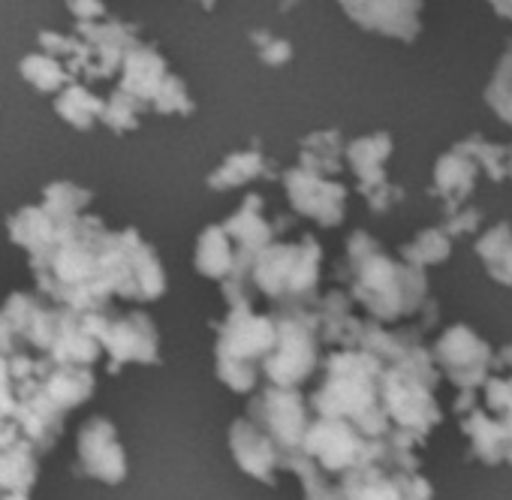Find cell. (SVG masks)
Here are the masks:
<instances>
[{"instance_id": "cell-1", "label": "cell", "mask_w": 512, "mask_h": 500, "mask_svg": "<svg viewBox=\"0 0 512 500\" xmlns=\"http://www.w3.org/2000/svg\"><path fill=\"white\" fill-rule=\"evenodd\" d=\"M55 238L40 257H31L37 290L55 308L97 314L112 308V296L100 284V254L109 226L100 214L52 220Z\"/></svg>"}, {"instance_id": "cell-2", "label": "cell", "mask_w": 512, "mask_h": 500, "mask_svg": "<svg viewBox=\"0 0 512 500\" xmlns=\"http://www.w3.org/2000/svg\"><path fill=\"white\" fill-rule=\"evenodd\" d=\"M320 371L323 380L308 398L311 413L344 419L362 437L383 440L389 434V419L380 410L383 362L362 350H335L320 362Z\"/></svg>"}, {"instance_id": "cell-3", "label": "cell", "mask_w": 512, "mask_h": 500, "mask_svg": "<svg viewBox=\"0 0 512 500\" xmlns=\"http://www.w3.org/2000/svg\"><path fill=\"white\" fill-rule=\"evenodd\" d=\"M323 247L314 235L269 244L250 266L253 293L275 302V311H311L320 290Z\"/></svg>"}, {"instance_id": "cell-4", "label": "cell", "mask_w": 512, "mask_h": 500, "mask_svg": "<svg viewBox=\"0 0 512 500\" xmlns=\"http://www.w3.org/2000/svg\"><path fill=\"white\" fill-rule=\"evenodd\" d=\"M214 329V374L235 395H253L263 383L260 368L275 347L272 314H256L253 308H229Z\"/></svg>"}, {"instance_id": "cell-5", "label": "cell", "mask_w": 512, "mask_h": 500, "mask_svg": "<svg viewBox=\"0 0 512 500\" xmlns=\"http://www.w3.org/2000/svg\"><path fill=\"white\" fill-rule=\"evenodd\" d=\"M100 284L112 299L124 302H157L169 287L157 250L136 226L109 229L100 254Z\"/></svg>"}, {"instance_id": "cell-6", "label": "cell", "mask_w": 512, "mask_h": 500, "mask_svg": "<svg viewBox=\"0 0 512 500\" xmlns=\"http://www.w3.org/2000/svg\"><path fill=\"white\" fill-rule=\"evenodd\" d=\"M275 347L260 377L275 389H299L320 371V335L314 311H272Z\"/></svg>"}, {"instance_id": "cell-7", "label": "cell", "mask_w": 512, "mask_h": 500, "mask_svg": "<svg viewBox=\"0 0 512 500\" xmlns=\"http://www.w3.org/2000/svg\"><path fill=\"white\" fill-rule=\"evenodd\" d=\"M82 326L100 344L109 374H121L124 365H160V332L145 311L106 308L82 314Z\"/></svg>"}, {"instance_id": "cell-8", "label": "cell", "mask_w": 512, "mask_h": 500, "mask_svg": "<svg viewBox=\"0 0 512 500\" xmlns=\"http://www.w3.org/2000/svg\"><path fill=\"white\" fill-rule=\"evenodd\" d=\"M256 428H260L278 449V464L290 461L302 452V440L308 434V425L314 419L308 398L302 389H275L263 386L256 389L247 401V413Z\"/></svg>"}, {"instance_id": "cell-9", "label": "cell", "mask_w": 512, "mask_h": 500, "mask_svg": "<svg viewBox=\"0 0 512 500\" xmlns=\"http://www.w3.org/2000/svg\"><path fill=\"white\" fill-rule=\"evenodd\" d=\"M302 452L323 473L341 479L344 473H350V470H356L362 464H380L386 458V443L362 437L344 419L314 416L311 425H308V434L302 440Z\"/></svg>"}, {"instance_id": "cell-10", "label": "cell", "mask_w": 512, "mask_h": 500, "mask_svg": "<svg viewBox=\"0 0 512 500\" xmlns=\"http://www.w3.org/2000/svg\"><path fill=\"white\" fill-rule=\"evenodd\" d=\"M55 317L58 308L40 293H10L7 302L0 305V356H46L55 338Z\"/></svg>"}, {"instance_id": "cell-11", "label": "cell", "mask_w": 512, "mask_h": 500, "mask_svg": "<svg viewBox=\"0 0 512 500\" xmlns=\"http://www.w3.org/2000/svg\"><path fill=\"white\" fill-rule=\"evenodd\" d=\"M223 232L229 235L235 247V266H232V281L250 284V266L263 254L269 244L278 241V235L287 229V220H272L266 214V199L260 193H247L238 208L220 223Z\"/></svg>"}, {"instance_id": "cell-12", "label": "cell", "mask_w": 512, "mask_h": 500, "mask_svg": "<svg viewBox=\"0 0 512 500\" xmlns=\"http://www.w3.org/2000/svg\"><path fill=\"white\" fill-rule=\"evenodd\" d=\"M76 473L103 485H121L130 473L127 449L109 416H91L76 437Z\"/></svg>"}, {"instance_id": "cell-13", "label": "cell", "mask_w": 512, "mask_h": 500, "mask_svg": "<svg viewBox=\"0 0 512 500\" xmlns=\"http://www.w3.org/2000/svg\"><path fill=\"white\" fill-rule=\"evenodd\" d=\"M16 425L22 440L40 455L52 452L55 443L64 434V422L67 413L40 389V377L37 371L31 377H25L22 383H16Z\"/></svg>"}, {"instance_id": "cell-14", "label": "cell", "mask_w": 512, "mask_h": 500, "mask_svg": "<svg viewBox=\"0 0 512 500\" xmlns=\"http://www.w3.org/2000/svg\"><path fill=\"white\" fill-rule=\"evenodd\" d=\"M281 184L287 190V199L296 214L317 220L320 226L332 229L344 220L347 208V187L335 178H323L314 172H305L299 166H290L281 172Z\"/></svg>"}, {"instance_id": "cell-15", "label": "cell", "mask_w": 512, "mask_h": 500, "mask_svg": "<svg viewBox=\"0 0 512 500\" xmlns=\"http://www.w3.org/2000/svg\"><path fill=\"white\" fill-rule=\"evenodd\" d=\"M226 443L241 473L253 476L263 485H278V449L250 419L238 416L226 431Z\"/></svg>"}, {"instance_id": "cell-16", "label": "cell", "mask_w": 512, "mask_h": 500, "mask_svg": "<svg viewBox=\"0 0 512 500\" xmlns=\"http://www.w3.org/2000/svg\"><path fill=\"white\" fill-rule=\"evenodd\" d=\"M169 61L163 58V52L154 46V43H145L139 40L121 61V70H118V91H124L127 97L139 100L142 106H148L151 112V100L157 94V88L163 85V79L169 76Z\"/></svg>"}, {"instance_id": "cell-17", "label": "cell", "mask_w": 512, "mask_h": 500, "mask_svg": "<svg viewBox=\"0 0 512 500\" xmlns=\"http://www.w3.org/2000/svg\"><path fill=\"white\" fill-rule=\"evenodd\" d=\"M52 365H73V368H94L103 359L100 344L85 332L82 314L70 308H58L55 317V338L46 353Z\"/></svg>"}, {"instance_id": "cell-18", "label": "cell", "mask_w": 512, "mask_h": 500, "mask_svg": "<svg viewBox=\"0 0 512 500\" xmlns=\"http://www.w3.org/2000/svg\"><path fill=\"white\" fill-rule=\"evenodd\" d=\"M37 377H40V389H43L64 413H70L73 407H82V404L91 401L94 392H97V374H94V368L52 365L46 356H40V359H37Z\"/></svg>"}, {"instance_id": "cell-19", "label": "cell", "mask_w": 512, "mask_h": 500, "mask_svg": "<svg viewBox=\"0 0 512 500\" xmlns=\"http://www.w3.org/2000/svg\"><path fill=\"white\" fill-rule=\"evenodd\" d=\"M389 154H392V139L386 133H371V136H362V139H353L350 145H344V160L353 169L362 196L368 190L386 184L383 163Z\"/></svg>"}, {"instance_id": "cell-20", "label": "cell", "mask_w": 512, "mask_h": 500, "mask_svg": "<svg viewBox=\"0 0 512 500\" xmlns=\"http://www.w3.org/2000/svg\"><path fill=\"white\" fill-rule=\"evenodd\" d=\"M272 160L266 157V151L260 145H247L241 151H232L229 157H223L205 178V184L211 190H235L244 187L256 178L272 175Z\"/></svg>"}, {"instance_id": "cell-21", "label": "cell", "mask_w": 512, "mask_h": 500, "mask_svg": "<svg viewBox=\"0 0 512 500\" xmlns=\"http://www.w3.org/2000/svg\"><path fill=\"white\" fill-rule=\"evenodd\" d=\"M232 266H235V247H232L229 235L223 232L220 223H208L196 235V247H193L196 275L220 284V281H226L232 275Z\"/></svg>"}, {"instance_id": "cell-22", "label": "cell", "mask_w": 512, "mask_h": 500, "mask_svg": "<svg viewBox=\"0 0 512 500\" xmlns=\"http://www.w3.org/2000/svg\"><path fill=\"white\" fill-rule=\"evenodd\" d=\"M344 13L368 31H380L389 37L410 40L416 34V7H401V4H344Z\"/></svg>"}, {"instance_id": "cell-23", "label": "cell", "mask_w": 512, "mask_h": 500, "mask_svg": "<svg viewBox=\"0 0 512 500\" xmlns=\"http://www.w3.org/2000/svg\"><path fill=\"white\" fill-rule=\"evenodd\" d=\"M7 235L16 247L28 250V260L31 257H40L43 250L52 244L55 238V223L52 217L37 205H22L16 208L10 217H7Z\"/></svg>"}, {"instance_id": "cell-24", "label": "cell", "mask_w": 512, "mask_h": 500, "mask_svg": "<svg viewBox=\"0 0 512 500\" xmlns=\"http://www.w3.org/2000/svg\"><path fill=\"white\" fill-rule=\"evenodd\" d=\"M103 103H106V97H100L91 85L70 82L55 97V112L64 124H70L76 130H94L103 118Z\"/></svg>"}, {"instance_id": "cell-25", "label": "cell", "mask_w": 512, "mask_h": 500, "mask_svg": "<svg viewBox=\"0 0 512 500\" xmlns=\"http://www.w3.org/2000/svg\"><path fill=\"white\" fill-rule=\"evenodd\" d=\"M341 157H344V136L338 130H317L299 142L296 166L323 178H335L341 172Z\"/></svg>"}, {"instance_id": "cell-26", "label": "cell", "mask_w": 512, "mask_h": 500, "mask_svg": "<svg viewBox=\"0 0 512 500\" xmlns=\"http://www.w3.org/2000/svg\"><path fill=\"white\" fill-rule=\"evenodd\" d=\"M37 479H40V458L25 440L0 452V497L31 494Z\"/></svg>"}, {"instance_id": "cell-27", "label": "cell", "mask_w": 512, "mask_h": 500, "mask_svg": "<svg viewBox=\"0 0 512 500\" xmlns=\"http://www.w3.org/2000/svg\"><path fill=\"white\" fill-rule=\"evenodd\" d=\"M94 202V193L76 181H52L43 187V199L40 208L52 217V220H67V217H79L88 214Z\"/></svg>"}, {"instance_id": "cell-28", "label": "cell", "mask_w": 512, "mask_h": 500, "mask_svg": "<svg viewBox=\"0 0 512 500\" xmlns=\"http://www.w3.org/2000/svg\"><path fill=\"white\" fill-rule=\"evenodd\" d=\"M19 73H22V79H25L28 85H34L40 94H52V97H58V94L73 82V76L67 73V67H64L61 61L43 55V52L25 55L22 64H19Z\"/></svg>"}, {"instance_id": "cell-29", "label": "cell", "mask_w": 512, "mask_h": 500, "mask_svg": "<svg viewBox=\"0 0 512 500\" xmlns=\"http://www.w3.org/2000/svg\"><path fill=\"white\" fill-rule=\"evenodd\" d=\"M281 470H290L302 479V491H305V500H344V491H341V482L329 473H323L305 452L293 455L290 461L281 464Z\"/></svg>"}, {"instance_id": "cell-30", "label": "cell", "mask_w": 512, "mask_h": 500, "mask_svg": "<svg viewBox=\"0 0 512 500\" xmlns=\"http://www.w3.org/2000/svg\"><path fill=\"white\" fill-rule=\"evenodd\" d=\"M148 112V106H142L139 100L127 97L124 91H112L103 103V118L100 124L106 130H112L115 136H124V133H133L139 124H142V115Z\"/></svg>"}, {"instance_id": "cell-31", "label": "cell", "mask_w": 512, "mask_h": 500, "mask_svg": "<svg viewBox=\"0 0 512 500\" xmlns=\"http://www.w3.org/2000/svg\"><path fill=\"white\" fill-rule=\"evenodd\" d=\"M151 112L154 115H178V118H187V115L196 112V103H193V97H190L181 76L169 73L163 79V85L157 88V94L151 100Z\"/></svg>"}, {"instance_id": "cell-32", "label": "cell", "mask_w": 512, "mask_h": 500, "mask_svg": "<svg viewBox=\"0 0 512 500\" xmlns=\"http://www.w3.org/2000/svg\"><path fill=\"white\" fill-rule=\"evenodd\" d=\"M250 43L256 55H260V61L269 67H284L293 58V43L275 37L272 31H250Z\"/></svg>"}, {"instance_id": "cell-33", "label": "cell", "mask_w": 512, "mask_h": 500, "mask_svg": "<svg viewBox=\"0 0 512 500\" xmlns=\"http://www.w3.org/2000/svg\"><path fill=\"white\" fill-rule=\"evenodd\" d=\"M16 416V380L10 371V359L0 356V419Z\"/></svg>"}, {"instance_id": "cell-34", "label": "cell", "mask_w": 512, "mask_h": 500, "mask_svg": "<svg viewBox=\"0 0 512 500\" xmlns=\"http://www.w3.org/2000/svg\"><path fill=\"white\" fill-rule=\"evenodd\" d=\"M67 13L76 19V25H91V22H103L109 16V10L103 4H82V0H76V4H67Z\"/></svg>"}, {"instance_id": "cell-35", "label": "cell", "mask_w": 512, "mask_h": 500, "mask_svg": "<svg viewBox=\"0 0 512 500\" xmlns=\"http://www.w3.org/2000/svg\"><path fill=\"white\" fill-rule=\"evenodd\" d=\"M16 443H22V434H19L16 419H0V452L16 446Z\"/></svg>"}, {"instance_id": "cell-36", "label": "cell", "mask_w": 512, "mask_h": 500, "mask_svg": "<svg viewBox=\"0 0 512 500\" xmlns=\"http://www.w3.org/2000/svg\"><path fill=\"white\" fill-rule=\"evenodd\" d=\"M0 500H31V494H4Z\"/></svg>"}]
</instances>
